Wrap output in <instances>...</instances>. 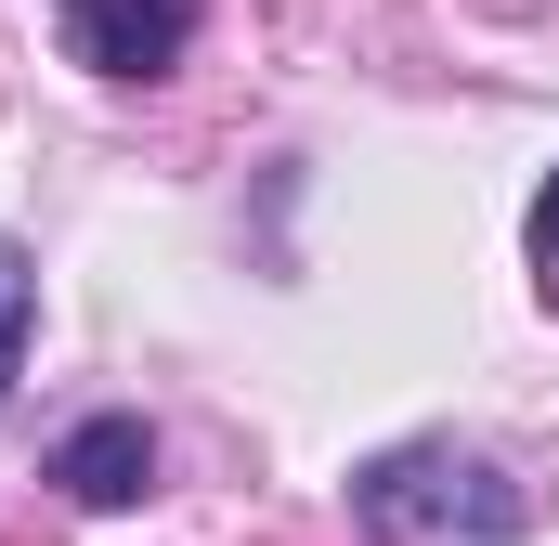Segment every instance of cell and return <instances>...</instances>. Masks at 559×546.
<instances>
[{
    "label": "cell",
    "instance_id": "6da1fadb",
    "mask_svg": "<svg viewBox=\"0 0 559 546\" xmlns=\"http://www.w3.org/2000/svg\"><path fill=\"white\" fill-rule=\"evenodd\" d=\"M352 521L378 546H521V482L455 442H391L352 482Z\"/></svg>",
    "mask_w": 559,
    "mask_h": 546
},
{
    "label": "cell",
    "instance_id": "7a4b0ae2",
    "mask_svg": "<svg viewBox=\"0 0 559 546\" xmlns=\"http://www.w3.org/2000/svg\"><path fill=\"white\" fill-rule=\"evenodd\" d=\"M195 13L209 0H52V26H66V52L92 79H169L182 39H195Z\"/></svg>",
    "mask_w": 559,
    "mask_h": 546
},
{
    "label": "cell",
    "instance_id": "3957f363",
    "mask_svg": "<svg viewBox=\"0 0 559 546\" xmlns=\"http://www.w3.org/2000/svg\"><path fill=\"white\" fill-rule=\"evenodd\" d=\"M52 482H66L79 508H143V495H156V429H143V416H79V429L52 442Z\"/></svg>",
    "mask_w": 559,
    "mask_h": 546
},
{
    "label": "cell",
    "instance_id": "277c9868",
    "mask_svg": "<svg viewBox=\"0 0 559 546\" xmlns=\"http://www.w3.org/2000/svg\"><path fill=\"white\" fill-rule=\"evenodd\" d=\"M26 312H39V286H26V248H0V404H13V365H26Z\"/></svg>",
    "mask_w": 559,
    "mask_h": 546
},
{
    "label": "cell",
    "instance_id": "5b68a950",
    "mask_svg": "<svg viewBox=\"0 0 559 546\" xmlns=\"http://www.w3.org/2000/svg\"><path fill=\"white\" fill-rule=\"evenodd\" d=\"M534 273H547V299H559V182L534 195Z\"/></svg>",
    "mask_w": 559,
    "mask_h": 546
}]
</instances>
